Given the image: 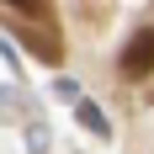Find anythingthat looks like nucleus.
Returning a JSON list of instances; mask_svg holds the SVG:
<instances>
[{
	"label": "nucleus",
	"mask_w": 154,
	"mask_h": 154,
	"mask_svg": "<svg viewBox=\"0 0 154 154\" xmlns=\"http://www.w3.org/2000/svg\"><path fill=\"white\" fill-rule=\"evenodd\" d=\"M21 37H27V48L37 53L43 64H59L64 48H59V32H37V27H21Z\"/></svg>",
	"instance_id": "nucleus-2"
},
{
	"label": "nucleus",
	"mask_w": 154,
	"mask_h": 154,
	"mask_svg": "<svg viewBox=\"0 0 154 154\" xmlns=\"http://www.w3.org/2000/svg\"><path fill=\"white\" fill-rule=\"evenodd\" d=\"M80 122L91 128V133H106V117H101V112H96L91 101H80Z\"/></svg>",
	"instance_id": "nucleus-3"
},
{
	"label": "nucleus",
	"mask_w": 154,
	"mask_h": 154,
	"mask_svg": "<svg viewBox=\"0 0 154 154\" xmlns=\"http://www.w3.org/2000/svg\"><path fill=\"white\" fill-rule=\"evenodd\" d=\"M117 69H122L128 80H143V75H154V32H149V27L128 37V48H122V59H117Z\"/></svg>",
	"instance_id": "nucleus-1"
},
{
	"label": "nucleus",
	"mask_w": 154,
	"mask_h": 154,
	"mask_svg": "<svg viewBox=\"0 0 154 154\" xmlns=\"http://www.w3.org/2000/svg\"><path fill=\"white\" fill-rule=\"evenodd\" d=\"M5 5H16L21 16H48V0H5Z\"/></svg>",
	"instance_id": "nucleus-4"
}]
</instances>
